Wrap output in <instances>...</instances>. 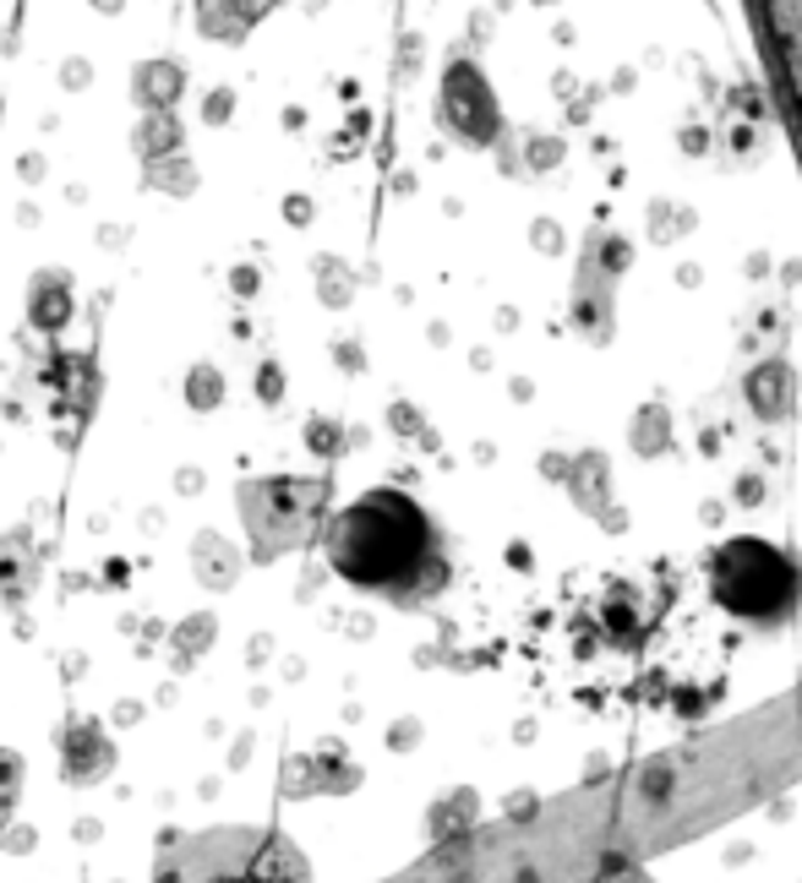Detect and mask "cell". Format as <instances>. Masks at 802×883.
<instances>
[{
    "instance_id": "cell-1",
    "label": "cell",
    "mask_w": 802,
    "mask_h": 883,
    "mask_svg": "<svg viewBox=\"0 0 802 883\" xmlns=\"http://www.w3.org/2000/svg\"><path fill=\"white\" fill-rule=\"evenodd\" d=\"M323 557L349 589L399 611L432 606L454 578L432 512L394 486H372L366 497L338 507L323 529Z\"/></svg>"
},
{
    "instance_id": "cell-2",
    "label": "cell",
    "mask_w": 802,
    "mask_h": 883,
    "mask_svg": "<svg viewBox=\"0 0 802 883\" xmlns=\"http://www.w3.org/2000/svg\"><path fill=\"white\" fill-rule=\"evenodd\" d=\"M153 883H312V867L278 829L213 823L159 834Z\"/></svg>"
},
{
    "instance_id": "cell-3",
    "label": "cell",
    "mask_w": 802,
    "mask_h": 883,
    "mask_svg": "<svg viewBox=\"0 0 802 883\" xmlns=\"http://www.w3.org/2000/svg\"><path fill=\"white\" fill-rule=\"evenodd\" d=\"M334 486L323 475H257L235 486V512L246 524V557L252 568H273L290 551H306L328 529Z\"/></svg>"
},
{
    "instance_id": "cell-4",
    "label": "cell",
    "mask_w": 802,
    "mask_h": 883,
    "mask_svg": "<svg viewBox=\"0 0 802 883\" xmlns=\"http://www.w3.org/2000/svg\"><path fill=\"white\" fill-rule=\"evenodd\" d=\"M710 589L715 600L759 628H775L798 611L802 600V572L792 568V557H781L770 540L753 535H732L721 540V551L710 557Z\"/></svg>"
},
{
    "instance_id": "cell-5",
    "label": "cell",
    "mask_w": 802,
    "mask_h": 883,
    "mask_svg": "<svg viewBox=\"0 0 802 883\" xmlns=\"http://www.w3.org/2000/svg\"><path fill=\"white\" fill-rule=\"evenodd\" d=\"M55 742H61V780L77 785V791H88V785L115 774L121 753H115V742H110V731L99 720H67Z\"/></svg>"
},
{
    "instance_id": "cell-6",
    "label": "cell",
    "mask_w": 802,
    "mask_h": 883,
    "mask_svg": "<svg viewBox=\"0 0 802 883\" xmlns=\"http://www.w3.org/2000/svg\"><path fill=\"white\" fill-rule=\"evenodd\" d=\"M39 589V546L33 529H0V611H22Z\"/></svg>"
},
{
    "instance_id": "cell-7",
    "label": "cell",
    "mask_w": 802,
    "mask_h": 883,
    "mask_svg": "<svg viewBox=\"0 0 802 883\" xmlns=\"http://www.w3.org/2000/svg\"><path fill=\"white\" fill-rule=\"evenodd\" d=\"M71 316H77V284H71V273L67 267H39V273L28 278V322H33V333L55 338Z\"/></svg>"
},
{
    "instance_id": "cell-8",
    "label": "cell",
    "mask_w": 802,
    "mask_h": 883,
    "mask_svg": "<svg viewBox=\"0 0 802 883\" xmlns=\"http://www.w3.org/2000/svg\"><path fill=\"white\" fill-rule=\"evenodd\" d=\"M241 572H246V551L230 535H219V529H197L192 535V578L207 595H230L241 583Z\"/></svg>"
},
{
    "instance_id": "cell-9",
    "label": "cell",
    "mask_w": 802,
    "mask_h": 883,
    "mask_svg": "<svg viewBox=\"0 0 802 883\" xmlns=\"http://www.w3.org/2000/svg\"><path fill=\"white\" fill-rule=\"evenodd\" d=\"M44 382L55 387L61 415H77V420H88V415H93V404H99V372H93V355H50Z\"/></svg>"
},
{
    "instance_id": "cell-10",
    "label": "cell",
    "mask_w": 802,
    "mask_h": 883,
    "mask_svg": "<svg viewBox=\"0 0 802 883\" xmlns=\"http://www.w3.org/2000/svg\"><path fill=\"white\" fill-rule=\"evenodd\" d=\"M186 93V65L181 55H153L132 71V99L142 115H159V110H175Z\"/></svg>"
},
{
    "instance_id": "cell-11",
    "label": "cell",
    "mask_w": 802,
    "mask_h": 883,
    "mask_svg": "<svg viewBox=\"0 0 802 883\" xmlns=\"http://www.w3.org/2000/svg\"><path fill=\"white\" fill-rule=\"evenodd\" d=\"M186 148V126L175 110H159V115H136L132 126V153L142 164H159V159H175Z\"/></svg>"
},
{
    "instance_id": "cell-12",
    "label": "cell",
    "mask_w": 802,
    "mask_h": 883,
    "mask_svg": "<svg viewBox=\"0 0 802 883\" xmlns=\"http://www.w3.org/2000/svg\"><path fill=\"white\" fill-rule=\"evenodd\" d=\"M219 643V617L213 611H192L170 628V671H192L202 654Z\"/></svg>"
},
{
    "instance_id": "cell-13",
    "label": "cell",
    "mask_w": 802,
    "mask_h": 883,
    "mask_svg": "<svg viewBox=\"0 0 802 883\" xmlns=\"http://www.w3.org/2000/svg\"><path fill=\"white\" fill-rule=\"evenodd\" d=\"M142 186L159 191V196H175V202H186V196H197L202 186V170L186 159V153H175V159H159V164H142Z\"/></svg>"
},
{
    "instance_id": "cell-14",
    "label": "cell",
    "mask_w": 802,
    "mask_h": 883,
    "mask_svg": "<svg viewBox=\"0 0 802 883\" xmlns=\"http://www.w3.org/2000/svg\"><path fill=\"white\" fill-rule=\"evenodd\" d=\"M475 813H480V808H475V791H469V785L443 791V796L432 802V813H426V834H432V840H454L459 829L475 823Z\"/></svg>"
},
{
    "instance_id": "cell-15",
    "label": "cell",
    "mask_w": 802,
    "mask_h": 883,
    "mask_svg": "<svg viewBox=\"0 0 802 883\" xmlns=\"http://www.w3.org/2000/svg\"><path fill=\"white\" fill-rule=\"evenodd\" d=\"M306 796H323L317 753H290L278 763V802H306Z\"/></svg>"
},
{
    "instance_id": "cell-16",
    "label": "cell",
    "mask_w": 802,
    "mask_h": 883,
    "mask_svg": "<svg viewBox=\"0 0 802 883\" xmlns=\"http://www.w3.org/2000/svg\"><path fill=\"white\" fill-rule=\"evenodd\" d=\"M312 273H317V301L328 306V312H344L349 301H355V273H349V262H338V256H317L312 262Z\"/></svg>"
},
{
    "instance_id": "cell-17",
    "label": "cell",
    "mask_w": 802,
    "mask_h": 883,
    "mask_svg": "<svg viewBox=\"0 0 802 883\" xmlns=\"http://www.w3.org/2000/svg\"><path fill=\"white\" fill-rule=\"evenodd\" d=\"M317 774H323V796H349L361 785V763H349L344 742H323L317 748Z\"/></svg>"
},
{
    "instance_id": "cell-18",
    "label": "cell",
    "mask_w": 802,
    "mask_h": 883,
    "mask_svg": "<svg viewBox=\"0 0 802 883\" xmlns=\"http://www.w3.org/2000/svg\"><path fill=\"white\" fill-rule=\"evenodd\" d=\"M186 409H197V415H213L219 404H224V393H230V382H224V372L213 366V361H197L192 372H186Z\"/></svg>"
},
{
    "instance_id": "cell-19",
    "label": "cell",
    "mask_w": 802,
    "mask_h": 883,
    "mask_svg": "<svg viewBox=\"0 0 802 883\" xmlns=\"http://www.w3.org/2000/svg\"><path fill=\"white\" fill-rule=\"evenodd\" d=\"M17 796H22V753L0 748V834L17 819Z\"/></svg>"
},
{
    "instance_id": "cell-20",
    "label": "cell",
    "mask_w": 802,
    "mask_h": 883,
    "mask_svg": "<svg viewBox=\"0 0 802 883\" xmlns=\"http://www.w3.org/2000/svg\"><path fill=\"white\" fill-rule=\"evenodd\" d=\"M301 437H306V447H312L317 458H338V453H344V442H349V432L338 426L334 415H312Z\"/></svg>"
},
{
    "instance_id": "cell-21",
    "label": "cell",
    "mask_w": 802,
    "mask_h": 883,
    "mask_svg": "<svg viewBox=\"0 0 802 883\" xmlns=\"http://www.w3.org/2000/svg\"><path fill=\"white\" fill-rule=\"evenodd\" d=\"M197 121L207 131H219V126H230V121H235V88H230V82H219V88H207V93H202Z\"/></svg>"
},
{
    "instance_id": "cell-22",
    "label": "cell",
    "mask_w": 802,
    "mask_h": 883,
    "mask_svg": "<svg viewBox=\"0 0 802 883\" xmlns=\"http://www.w3.org/2000/svg\"><path fill=\"white\" fill-rule=\"evenodd\" d=\"M55 82H61V93H88L93 88V61L88 55H67L61 71H55Z\"/></svg>"
},
{
    "instance_id": "cell-23",
    "label": "cell",
    "mask_w": 802,
    "mask_h": 883,
    "mask_svg": "<svg viewBox=\"0 0 802 883\" xmlns=\"http://www.w3.org/2000/svg\"><path fill=\"white\" fill-rule=\"evenodd\" d=\"M0 851H6V856H33V851H39V829H33V823H11V829L0 834Z\"/></svg>"
},
{
    "instance_id": "cell-24",
    "label": "cell",
    "mask_w": 802,
    "mask_h": 883,
    "mask_svg": "<svg viewBox=\"0 0 802 883\" xmlns=\"http://www.w3.org/2000/svg\"><path fill=\"white\" fill-rule=\"evenodd\" d=\"M388 426H394L399 437H432V432H426V420H420V409H415V404H404V398L388 409Z\"/></svg>"
},
{
    "instance_id": "cell-25",
    "label": "cell",
    "mask_w": 802,
    "mask_h": 883,
    "mask_svg": "<svg viewBox=\"0 0 802 883\" xmlns=\"http://www.w3.org/2000/svg\"><path fill=\"white\" fill-rule=\"evenodd\" d=\"M257 290H263V273H257L252 262H235V267H230V295H235V301H252Z\"/></svg>"
},
{
    "instance_id": "cell-26",
    "label": "cell",
    "mask_w": 802,
    "mask_h": 883,
    "mask_svg": "<svg viewBox=\"0 0 802 883\" xmlns=\"http://www.w3.org/2000/svg\"><path fill=\"white\" fill-rule=\"evenodd\" d=\"M278 213H284V224H295V230H306V224L317 219V207H312V196H306V191H290Z\"/></svg>"
},
{
    "instance_id": "cell-27",
    "label": "cell",
    "mask_w": 802,
    "mask_h": 883,
    "mask_svg": "<svg viewBox=\"0 0 802 883\" xmlns=\"http://www.w3.org/2000/svg\"><path fill=\"white\" fill-rule=\"evenodd\" d=\"M257 398H263V404H278V398H284V372H278V361H263V366H257Z\"/></svg>"
},
{
    "instance_id": "cell-28",
    "label": "cell",
    "mask_w": 802,
    "mask_h": 883,
    "mask_svg": "<svg viewBox=\"0 0 802 883\" xmlns=\"http://www.w3.org/2000/svg\"><path fill=\"white\" fill-rule=\"evenodd\" d=\"M44 175H50V159H44L39 148H33V153H17V181H22V186H39Z\"/></svg>"
},
{
    "instance_id": "cell-29",
    "label": "cell",
    "mask_w": 802,
    "mask_h": 883,
    "mask_svg": "<svg viewBox=\"0 0 802 883\" xmlns=\"http://www.w3.org/2000/svg\"><path fill=\"white\" fill-rule=\"evenodd\" d=\"M252 753H257V737L252 731H235V742H230V774H241V769H252Z\"/></svg>"
},
{
    "instance_id": "cell-30",
    "label": "cell",
    "mask_w": 802,
    "mask_h": 883,
    "mask_svg": "<svg viewBox=\"0 0 802 883\" xmlns=\"http://www.w3.org/2000/svg\"><path fill=\"white\" fill-rule=\"evenodd\" d=\"M207 491V475H202L197 464H181L175 469V497H202Z\"/></svg>"
},
{
    "instance_id": "cell-31",
    "label": "cell",
    "mask_w": 802,
    "mask_h": 883,
    "mask_svg": "<svg viewBox=\"0 0 802 883\" xmlns=\"http://www.w3.org/2000/svg\"><path fill=\"white\" fill-rule=\"evenodd\" d=\"M420 742V720H399V725H388V748L394 753H409Z\"/></svg>"
},
{
    "instance_id": "cell-32",
    "label": "cell",
    "mask_w": 802,
    "mask_h": 883,
    "mask_svg": "<svg viewBox=\"0 0 802 883\" xmlns=\"http://www.w3.org/2000/svg\"><path fill=\"white\" fill-rule=\"evenodd\" d=\"M334 361H338V372H361L366 366V355H361V344H349V338H334Z\"/></svg>"
},
{
    "instance_id": "cell-33",
    "label": "cell",
    "mask_w": 802,
    "mask_h": 883,
    "mask_svg": "<svg viewBox=\"0 0 802 883\" xmlns=\"http://www.w3.org/2000/svg\"><path fill=\"white\" fill-rule=\"evenodd\" d=\"M126 246H132L126 224H99V252H126Z\"/></svg>"
},
{
    "instance_id": "cell-34",
    "label": "cell",
    "mask_w": 802,
    "mask_h": 883,
    "mask_svg": "<svg viewBox=\"0 0 802 883\" xmlns=\"http://www.w3.org/2000/svg\"><path fill=\"white\" fill-rule=\"evenodd\" d=\"M142 714H148V709H142V703H136V698H121V703H115V709H110V720H115V725H121V731H132V725H142Z\"/></svg>"
},
{
    "instance_id": "cell-35",
    "label": "cell",
    "mask_w": 802,
    "mask_h": 883,
    "mask_svg": "<svg viewBox=\"0 0 802 883\" xmlns=\"http://www.w3.org/2000/svg\"><path fill=\"white\" fill-rule=\"evenodd\" d=\"M273 660V638L267 632H257V638H246V666L257 671V666H267Z\"/></svg>"
},
{
    "instance_id": "cell-36",
    "label": "cell",
    "mask_w": 802,
    "mask_h": 883,
    "mask_svg": "<svg viewBox=\"0 0 802 883\" xmlns=\"http://www.w3.org/2000/svg\"><path fill=\"white\" fill-rule=\"evenodd\" d=\"M71 840H77V845H93V840H104V819H77V823H71Z\"/></svg>"
},
{
    "instance_id": "cell-37",
    "label": "cell",
    "mask_w": 802,
    "mask_h": 883,
    "mask_svg": "<svg viewBox=\"0 0 802 883\" xmlns=\"http://www.w3.org/2000/svg\"><path fill=\"white\" fill-rule=\"evenodd\" d=\"M126 578H132V562H104V589H126Z\"/></svg>"
},
{
    "instance_id": "cell-38",
    "label": "cell",
    "mask_w": 802,
    "mask_h": 883,
    "mask_svg": "<svg viewBox=\"0 0 802 883\" xmlns=\"http://www.w3.org/2000/svg\"><path fill=\"white\" fill-rule=\"evenodd\" d=\"M737 491H742V497H737V503H742V507H753V503H759V491H764V486H759V475H753V480H742V486H737Z\"/></svg>"
},
{
    "instance_id": "cell-39",
    "label": "cell",
    "mask_w": 802,
    "mask_h": 883,
    "mask_svg": "<svg viewBox=\"0 0 802 883\" xmlns=\"http://www.w3.org/2000/svg\"><path fill=\"white\" fill-rule=\"evenodd\" d=\"M17 224L33 230V224H39V207H33V202H17Z\"/></svg>"
},
{
    "instance_id": "cell-40",
    "label": "cell",
    "mask_w": 802,
    "mask_h": 883,
    "mask_svg": "<svg viewBox=\"0 0 802 883\" xmlns=\"http://www.w3.org/2000/svg\"><path fill=\"white\" fill-rule=\"evenodd\" d=\"M278 121H284V131H301V126H306V110H295V104H290Z\"/></svg>"
},
{
    "instance_id": "cell-41",
    "label": "cell",
    "mask_w": 802,
    "mask_h": 883,
    "mask_svg": "<svg viewBox=\"0 0 802 883\" xmlns=\"http://www.w3.org/2000/svg\"><path fill=\"white\" fill-rule=\"evenodd\" d=\"M88 671V654H67V682H77Z\"/></svg>"
},
{
    "instance_id": "cell-42",
    "label": "cell",
    "mask_w": 802,
    "mask_h": 883,
    "mask_svg": "<svg viewBox=\"0 0 802 883\" xmlns=\"http://www.w3.org/2000/svg\"><path fill=\"white\" fill-rule=\"evenodd\" d=\"M278 677H284V682H301V677H306V666H301V660H284V671H278Z\"/></svg>"
},
{
    "instance_id": "cell-43",
    "label": "cell",
    "mask_w": 802,
    "mask_h": 883,
    "mask_svg": "<svg viewBox=\"0 0 802 883\" xmlns=\"http://www.w3.org/2000/svg\"><path fill=\"white\" fill-rule=\"evenodd\" d=\"M344 632H349V638H372V622H366V617H349V628Z\"/></svg>"
},
{
    "instance_id": "cell-44",
    "label": "cell",
    "mask_w": 802,
    "mask_h": 883,
    "mask_svg": "<svg viewBox=\"0 0 802 883\" xmlns=\"http://www.w3.org/2000/svg\"><path fill=\"white\" fill-rule=\"evenodd\" d=\"M67 202H71V207H82V202H88V186H77V181H71V186H67Z\"/></svg>"
},
{
    "instance_id": "cell-45",
    "label": "cell",
    "mask_w": 802,
    "mask_h": 883,
    "mask_svg": "<svg viewBox=\"0 0 802 883\" xmlns=\"http://www.w3.org/2000/svg\"><path fill=\"white\" fill-rule=\"evenodd\" d=\"M88 6H93V11H110V17H115V11H121L126 0H88Z\"/></svg>"
},
{
    "instance_id": "cell-46",
    "label": "cell",
    "mask_w": 802,
    "mask_h": 883,
    "mask_svg": "<svg viewBox=\"0 0 802 883\" xmlns=\"http://www.w3.org/2000/svg\"><path fill=\"white\" fill-rule=\"evenodd\" d=\"M6 50H11V28H0V55H6Z\"/></svg>"
},
{
    "instance_id": "cell-47",
    "label": "cell",
    "mask_w": 802,
    "mask_h": 883,
    "mask_svg": "<svg viewBox=\"0 0 802 883\" xmlns=\"http://www.w3.org/2000/svg\"><path fill=\"white\" fill-rule=\"evenodd\" d=\"M115 883H121V879H115Z\"/></svg>"
}]
</instances>
